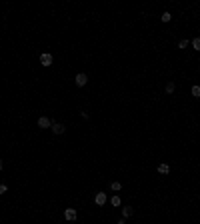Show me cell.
Returning <instances> with one entry per match:
<instances>
[{
  "mask_svg": "<svg viewBox=\"0 0 200 224\" xmlns=\"http://www.w3.org/2000/svg\"><path fill=\"white\" fill-rule=\"evenodd\" d=\"M50 126H52V122H50L48 116H40L38 118V128H50Z\"/></svg>",
  "mask_w": 200,
  "mask_h": 224,
  "instance_id": "5b68a950",
  "label": "cell"
},
{
  "mask_svg": "<svg viewBox=\"0 0 200 224\" xmlns=\"http://www.w3.org/2000/svg\"><path fill=\"white\" fill-rule=\"evenodd\" d=\"M94 202L98 206H104L106 202H108V196L104 194V192H96V196H94Z\"/></svg>",
  "mask_w": 200,
  "mask_h": 224,
  "instance_id": "277c9868",
  "label": "cell"
},
{
  "mask_svg": "<svg viewBox=\"0 0 200 224\" xmlns=\"http://www.w3.org/2000/svg\"><path fill=\"white\" fill-rule=\"evenodd\" d=\"M0 170H2V160H0Z\"/></svg>",
  "mask_w": 200,
  "mask_h": 224,
  "instance_id": "e0dca14e",
  "label": "cell"
},
{
  "mask_svg": "<svg viewBox=\"0 0 200 224\" xmlns=\"http://www.w3.org/2000/svg\"><path fill=\"white\" fill-rule=\"evenodd\" d=\"M50 128H52V132L54 134H64V124H60V122H52V126H50Z\"/></svg>",
  "mask_w": 200,
  "mask_h": 224,
  "instance_id": "8992f818",
  "label": "cell"
},
{
  "mask_svg": "<svg viewBox=\"0 0 200 224\" xmlns=\"http://www.w3.org/2000/svg\"><path fill=\"white\" fill-rule=\"evenodd\" d=\"M110 190H114V192L122 190V184H120V182H112V184H110Z\"/></svg>",
  "mask_w": 200,
  "mask_h": 224,
  "instance_id": "7c38bea8",
  "label": "cell"
},
{
  "mask_svg": "<svg viewBox=\"0 0 200 224\" xmlns=\"http://www.w3.org/2000/svg\"><path fill=\"white\" fill-rule=\"evenodd\" d=\"M40 64H42V66H52V54L42 52L40 54Z\"/></svg>",
  "mask_w": 200,
  "mask_h": 224,
  "instance_id": "7a4b0ae2",
  "label": "cell"
},
{
  "mask_svg": "<svg viewBox=\"0 0 200 224\" xmlns=\"http://www.w3.org/2000/svg\"><path fill=\"white\" fill-rule=\"evenodd\" d=\"M132 214H134V208H132V206H124V208H122V216H124V218H130Z\"/></svg>",
  "mask_w": 200,
  "mask_h": 224,
  "instance_id": "52a82bcc",
  "label": "cell"
},
{
  "mask_svg": "<svg viewBox=\"0 0 200 224\" xmlns=\"http://www.w3.org/2000/svg\"><path fill=\"white\" fill-rule=\"evenodd\" d=\"M188 44H190V42H188V40H186V38H182L180 42H178V48H186V46H188Z\"/></svg>",
  "mask_w": 200,
  "mask_h": 224,
  "instance_id": "9a60e30c",
  "label": "cell"
},
{
  "mask_svg": "<svg viewBox=\"0 0 200 224\" xmlns=\"http://www.w3.org/2000/svg\"><path fill=\"white\" fill-rule=\"evenodd\" d=\"M74 82H76V86H78V88H82V86H86V84H88V76H86L84 72H80V74H76Z\"/></svg>",
  "mask_w": 200,
  "mask_h": 224,
  "instance_id": "3957f363",
  "label": "cell"
},
{
  "mask_svg": "<svg viewBox=\"0 0 200 224\" xmlns=\"http://www.w3.org/2000/svg\"><path fill=\"white\" fill-rule=\"evenodd\" d=\"M110 204L114 206V208H118V206L122 204V200H120V196H118V194H114L112 198H110Z\"/></svg>",
  "mask_w": 200,
  "mask_h": 224,
  "instance_id": "9c48e42d",
  "label": "cell"
},
{
  "mask_svg": "<svg viewBox=\"0 0 200 224\" xmlns=\"http://www.w3.org/2000/svg\"><path fill=\"white\" fill-rule=\"evenodd\" d=\"M4 192H8V188H6V184L0 182V194H4Z\"/></svg>",
  "mask_w": 200,
  "mask_h": 224,
  "instance_id": "2e32d148",
  "label": "cell"
},
{
  "mask_svg": "<svg viewBox=\"0 0 200 224\" xmlns=\"http://www.w3.org/2000/svg\"><path fill=\"white\" fill-rule=\"evenodd\" d=\"M166 92H168V94L174 92V82H168V84H166Z\"/></svg>",
  "mask_w": 200,
  "mask_h": 224,
  "instance_id": "5bb4252c",
  "label": "cell"
},
{
  "mask_svg": "<svg viewBox=\"0 0 200 224\" xmlns=\"http://www.w3.org/2000/svg\"><path fill=\"white\" fill-rule=\"evenodd\" d=\"M158 172H160V174H170V166H168L166 162L158 164Z\"/></svg>",
  "mask_w": 200,
  "mask_h": 224,
  "instance_id": "ba28073f",
  "label": "cell"
},
{
  "mask_svg": "<svg viewBox=\"0 0 200 224\" xmlns=\"http://www.w3.org/2000/svg\"><path fill=\"white\" fill-rule=\"evenodd\" d=\"M192 96H196V98H200V86L198 84H194V86H192Z\"/></svg>",
  "mask_w": 200,
  "mask_h": 224,
  "instance_id": "8fae6325",
  "label": "cell"
},
{
  "mask_svg": "<svg viewBox=\"0 0 200 224\" xmlns=\"http://www.w3.org/2000/svg\"><path fill=\"white\" fill-rule=\"evenodd\" d=\"M64 218H66L68 222H74V220L78 218V212H76V208H66V210H64Z\"/></svg>",
  "mask_w": 200,
  "mask_h": 224,
  "instance_id": "6da1fadb",
  "label": "cell"
},
{
  "mask_svg": "<svg viewBox=\"0 0 200 224\" xmlns=\"http://www.w3.org/2000/svg\"><path fill=\"white\" fill-rule=\"evenodd\" d=\"M192 48H194V50H200V38H194V40H192Z\"/></svg>",
  "mask_w": 200,
  "mask_h": 224,
  "instance_id": "4fadbf2b",
  "label": "cell"
},
{
  "mask_svg": "<svg viewBox=\"0 0 200 224\" xmlns=\"http://www.w3.org/2000/svg\"><path fill=\"white\" fill-rule=\"evenodd\" d=\"M160 20H162V22H170V20H172V14H170V12H162Z\"/></svg>",
  "mask_w": 200,
  "mask_h": 224,
  "instance_id": "30bf717a",
  "label": "cell"
}]
</instances>
